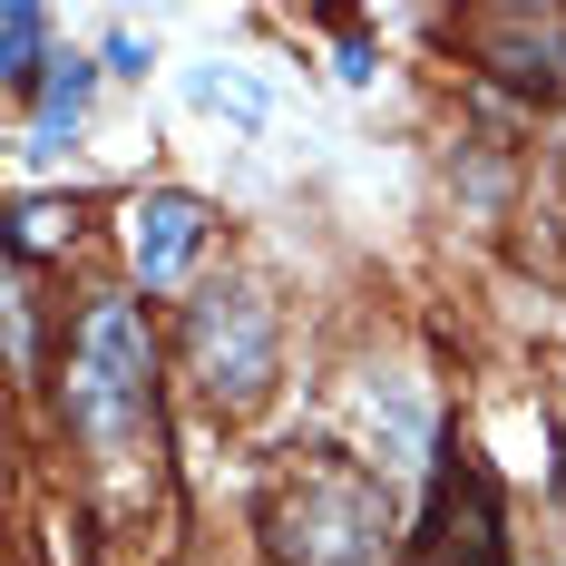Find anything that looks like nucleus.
<instances>
[{"label":"nucleus","instance_id":"obj_10","mask_svg":"<svg viewBox=\"0 0 566 566\" xmlns=\"http://www.w3.org/2000/svg\"><path fill=\"white\" fill-rule=\"evenodd\" d=\"M59 226H69V206H50V196H30L20 216H10V264H40L59 244Z\"/></svg>","mask_w":566,"mask_h":566},{"label":"nucleus","instance_id":"obj_5","mask_svg":"<svg viewBox=\"0 0 566 566\" xmlns=\"http://www.w3.org/2000/svg\"><path fill=\"white\" fill-rule=\"evenodd\" d=\"M196 254H206V206L196 196H147L127 216V264H137L147 293H176V283L196 274Z\"/></svg>","mask_w":566,"mask_h":566},{"label":"nucleus","instance_id":"obj_9","mask_svg":"<svg viewBox=\"0 0 566 566\" xmlns=\"http://www.w3.org/2000/svg\"><path fill=\"white\" fill-rule=\"evenodd\" d=\"M186 98H196V108H226V117H244V127H264V88H254V78H234L226 59H206V69L186 78Z\"/></svg>","mask_w":566,"mask_h":566},{"label":"nucleus","instance_id":"obj_1","mask_svg":"<svg viewBox=\"0 0 566 566\" xmlns=\"http://www.w3.org/2000/svg\"><path fill=\"white\" fill-rule=\"evenodd\" d=\"M59 400H69V430L98 459H127L157 430V342H147V313L127 293H98L78 313L69 361H59Z\"/></svg>","mask_w":566,"mask_h":566},{"label":"nucleus","instance_id":"obj_8","mask_svg":"<svg viewBox=\"0 0 566 566\" xmlns=\"http://www.w3.org/2000/svg\"><path fill=\"white\" fill-rule=\"evenodd\" d=\"M50 10H30V0H10L0 10V88L10 98H40V78H50Z\"/></svg>","mask_w":566,"mask_h":566},{"label":"nucleus","instance_id":"obj_7","mask_svg":"<svg viewBox=\"0 0 566 566\" xmlns=\"http://www.w3.org/2000/svg\"><path fill=\"white\" fill-rule=\"evenodd\" d=\"M88 98H98V59L59 50L50 78H40V98H30V157H59V147L88 127Z\"/></svg>","mask_w":566,"mask_h":566},{"label":"nucleus","instance_id":"obj_11","mask_svg":"<svg viewBox=\"0 0 566 566\" xmlns=\"http://www.w3.org/2000/svg\"><path fill=\"white\" fill-rule=\"evenodd\" d=\"M108 69H117V78H147V30H137V20H117V30H108Z\"/></svg>","mask_w":566,"mask_h":566},{"label":"nucleus","instance_id":"obj_6","mask_svg":"<svg viewBox=\"0 0 566 566\" xmlns=\"http://www.w3.org/2000/svg\"><path fill=\"white\" fill-rule=\"evenodd\" d=\"M489 69H499L509 88L557 98L566 88V20H489Z\"/></svg>","mask_w":566,"mask_h":566},{"label":"nucleus","instance_id":"obj_3","mask_svg":"<svg viewBox=\"0 0 566 566\" xmlns=\"http://www.w3.org/2000/svg\"><path fill=\"white\" fill-rule=\"evenodd\" d=\"M400 566H509V499L459 430L430 450V509H420V537L400 547Z\"/></svg>","mask_w":566,"mask_h":566},{"label":"nucleus","instance_id":"obj_2","mask_svg":"<svg viewBox=\"0 0 566 566\" xmlns=\"http://www.w3.org/2000/svg\"><path fill=\"white\" fill-rule=\"evenodd\" d=\"M264 547L283 566H371L391 547V489L361 469V459H293L274 489H264Z\"/></svg>","mask_w":566,"mask_h":566},{"label":"nucleus","instance_id":"obj_4","mask_svg":"<svg viewBox=\"0 0 566 566\" xmlns=\"http://www.w3.org/2000/svg\"><path fill=\"white\" fill-rule=\"evenodd\" d=\"M186 361H196V381L206 400H244L274 391V303L254 293V283H216V293H196L186 303Z\"/></svg>","mask_w":566,"mask_h":566}]
</instances>
